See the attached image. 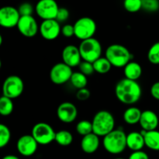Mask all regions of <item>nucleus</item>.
Wrapping results in <instances>:
<instances>
[{"label": "nucleus", "instance_id": "f257e3e1", "mask_svg": "<svg viewBox=\"0 0 159 159\" xmlns=\"http://www.w3.org/2000/svg\"><path fill=\"white\" fill-rule=\"evenodd\" d=\"M115 95L121 103L133 105L141 99L142 89L138 81L127 79L126 78L118 81L115 86Z\"/></svg>", "mask_w": 159, "mask_h": 159}, {"label": "nucleus", "instance_id": "f03ea898", "mask_svg": "<svg viewBox=\"0 0 159 159\" xmlns=\"http://www.w3.org/2000/svg\"><path fill=\"white\" fill-rule=\"evenodd\" d=\"M103 148L111 155H119L127 148V134L123 129H114L102 138Z\"/></svg>", "mask_w": 159, "mask_h": 159}, {"label": "nucleus", "instance_id": "7ed1b4c3", "mask_svg": "<svg viewBox=\"0 0 159 159\" xmlns=\"http://www.w3.org/2000/svg\"><path fill=\"white\" fill-rule=\"evenodd\" d=\"M105 57L115 68H124L133 58L130 51L125 46L119 43L110 45L106 50Z\"/></svg>", "mask_w": 159, "mask_h": 159}, {"label": "nucleus", "instance_id": "20e7f679", "mask_svg": "<svg viewBox=\"0 0 159 159\" xmlns=\"http://www.w3.org/2000/svg\"><path fill=\"white\" fill-rule=\"evenodd\" d=\"M93 133L97 136L104 137L115 129V119L113 115L107 110L98 111L93 116Z\"/></svg>", "mask_w": 159, "mask_h": 159}, {"label": "nucleus", "instance_id": "39448f33", "mask_svg": "<svg viewBox=\"0 0 159 159\" xmlns=\"http://www.w3.org/2000/svg\"><path fill=\"white\" fill-rule=\"evenodd\" d=\"M79 48L82 61H85L94 63L102 55L101 43L94 37L81 41Z\"/></svg>", "mask_w": 159, "mask_h": 159}, {"label": "nucleus", "instance_id": "423d86ee", "mask_svg": "<svg viewBox=\"0 0 159 159\" xmlns=\"http://www.w3.org/2000/svg\"><path fill=\"white\" fill-rule=\"evenodd\" d=\"M75 37L82 40L93 38L96 32V23L93 19L88 16L81 17L74 24Z\"/></svg>", "mask_w": 159, "mask_h": 159}, {"label": "nucleus", "instance_id": "0eeeda50", "mask_svg": "<svg viewBox=\"0 0 159 159\" xmlns=\"http://www.w3.org/2000/svg\"><path fill=\"white\" fill-rule=\"evenodd\" d=\"M31 134L40 145H48L55 141L56 132L48 123L40 122L36 124L33 127Z\"/></svg>", "mask_w": 159, "mask_h": 159}, {"label": "nucleus", "instance_id": "6e6552de", "mask_svg": "<svg viewBox=\"0 0 159 159\" xmlns=\"http://www.w3.org/2000/svg\"><path fill=\"white\" fill-rule=\"evenodd\" d=\"M24 90L23 81L18 75H9L5 79L2 85V96L11 99L20 97Z\"/></svg>", "mask_w": 159, "mask_h": 159}, {"label": "nucleus", "instance_id": "1a4fd4ad", "mask_svg": "<svg viewBox=\"0 0 159 159\" xmlns=\"http://www.w3.org/2000/svg\"><path fill=\"white\" fill-rule=\"evenodd\" d=\"M73 74L72 68L65 64L59 62L55 64L50 71V79L55 85H63L69 82Z\"/></svg>", "mask_w": 159, "mask_h": 159}, {"label": "nucleus", "instance_id": "9d476101", "mask_svg": "<svg viewBox=\"0 0 159 159\" xmlns=\"http://www.w3.org/2000/svg\"><path fill=\"white\" fill-rule=\"evenodd\" d=\"M59 8L55 0H39L35 6V12L43 20H55Z\"/></svg>", "mask_w": 159, "mask_h": 159}, {"label": "nucleus", "instance_id": "9b49d317", "mask_svg": "<svg viewBox=\"0 0 159 159\" xmlns=\"http://www.w3.org/2000/svg\"><path fill=\"white\" fill-rule=\"evenodd\" d=\"M20 17L18 9L13 6H6L0 9V25L6 29L17 26Z\"/></svg>", "mask_w": 159, "mask_h": 159}, {"label": "nucleus", "instance_id": "f8f14e48", "mask_svg": "<svg viewBox=\"0 0 159 159\" xmlns=\"http://www.w3.org/2000/svg\"><path fill=\"white\" fill-rule=\"evenodd\" d=\"M39 33L44 40H56L61 34V23L56 20H43L39 26Z\"/></svg>", "mask_w": 159, "mask_h": 159}, {"label": "nucleus", "instance_id": "ddd939ff", "mask_svg": "<svg viewBox=\"0 0 159 159\" xmlns=\"http://www.w3.org/2000/svg\"><path fill=\"white\" fill-rule=\"evenodd\" d=\"M38 148V143L32 134H25L20 137L16 142L17 152L24 157H30L36 153Z\"/></svg>", "mask_w": 159, "mask_h": 159}, {"label": "nucleus", "instance_id": "4468645a", "mask_svg": "<svg viewBox=\"0 0 159 159\" xmlns=\"http://www.w3.org/2000/svg\"><path fill=\"white\" fill-rule=\"evenodd\" d=\"M39 26L37 20L33 16H27L20 17L16 27L23 37L32 38L39 32Z\"/></svg>", "mask_w": 159, "mask_h": 159}, {"label": "nucleus", "instance_id": "2eb2a0df", "mask_svg": "<svg viewBox=\"0 0 159 159\" xmlns=\"http://www.w3.org/2000/svg\"><path fill=\"white\" fill-rule=\"evenodd\" d=\"M57 116L62 123L71 124L77 118L78 109L71 102H61L57 109Z\"/></svg>", "mask_w": 159, "mask_h": 159}, {"label": "nucleus", "instance_id": "dca6fc26", "mask_svg": "<svg viewBox=\"0 0 159 159\" xmlns=\"http://www.w3.org/2000/svg\"><path fill=\"white\" fill-rule=\"evenodd\" d=\"M61 57L63 61L62 62L66 64L71 68L79 67L81 62L82 61L79 47L72 44L67 45L64 48V49L62 50Z\"/></svg>", "mask_w": 159, "mask_h": 159}, {"label": "nucleus", "instance_id": "f3484780", "mask_svg": "<svg viewBox=\"0 0 159 159\" xmlns=\"http://www.w3.org/2000/svg\"><path fill=\"white\" fill-rule=\"evenodd\" d=\"M159 124L158 116L156 113L151 110L142 112L139 124L143 130L151 131L156 130Z\"/></svg>", "mask_w": 159, "mask_h": 159}, {"label": "nucleus", "instance_id": "a211bd4d", "mask_svg": "<svg viewBox=\"0 0 159 159\" xmlns=\"http://www.w3.org/2000/svg\"><path fill=\"white\" fill-rule=\"evenodd\" d=\"M100 141L99 137L95 134L94 133H91L88 135L82 137L81 141V148L85 154H93L99 149Z\"/></svg>", "mask_w": 159, "mask_h": 159}, {"label": "nucleus", "instance_id": "6ab92c4d", "mask_svg": "<svg viewBox=\"0 0 159 159\" xmlns=\"http://www.w3.org/2000/svg\"><path fill=\"white\" fill-rule=\"evenodd\" d=\"M127 147L132 152L141 151L145 147L144 138L141 132L133 131L127 134Z\"/></svg>", "mask_w": 159, "mask_h": 159}, {"label": "nucleus", "instance_id": "aec40b11", "mask_svg": "<svg viewBox=\"0 0 159 159\" xmlns=\"http://www.w3.org/2000/svg\"><path fill=\"white\" fill-rule=\"evenodd\" d=\"M142 72L143 70L141 65L137 61H134L129 62L124 68V73L125 78L127 79H130V80H138L142 75Z\"/></svg>", "mask_w": 159, "mask_h": 159}, {"label": "nucleus", "instance_id": "412c9836", "mask_svg": "<svg viewBox=\"0 0 159 159\" xmlns=\"http://www.w3.org/2000/svg\"><path fill=\"white\" fill-rule=\"evenodd\" d=\"M141 134L144 138L145 146L150 150L159 152V131L157 130L146 131L141 130Z\"/></svg>", "mask_w": 159, "mask_h": 159}, {"label": "nucleus", "instance_id": "4be33fe9", "mask_svg": "<svg viewBox=\"0 0 159 159\" xmlns=\"http://www.w3.org/2000/svg\"><path fill=\"white\" fill-rule=\"evenodd\" d=\"M142 111L137 107H130L124 111L123 119L128 125H135L139 124Z\"/></svg>", "mask_w": 159, "mask_h": 159}, {"label": "nucleus", "instance_id": "5701e85b", "mask_svg": "<svg viewBox=\"0 0 159 159\" xmlns=\"http://www.w3.org/2000/svg\"><path fill=\"white\" fill-rule=\"evenodd\" d=\"M56 143L62 147H67L73 142V135L70 131L66 130H61L56 132Z\"/></svg>", "mask_w": 159, "mask_h": 159}, {"label": "nucleus", "instance_id": "b1692460", "mask_svg": "<svg viewBox=\"0 0 159 159\" xmlns=\"http://www.w3.org/2000/svg\"><path fill=\"white\" fill-rule=\"evenodd\" d=\"M70 82L74 88L79 90L81 89L86 88L87 84H88V79L86 75L82 74L80 71H75L71 75Z\"/></svg>", "mask_w": 159, "mask_h": 159}, {"label": "nucleus", "instance_id": "393cba45", "mask_svg": "<svg viewBox=\"0 0 159 159\" xmlns=\"http://www.w3.org/2000/svg\"><path fill=\"white\" fill-rule=\"evenodd\" d=\"M93 67H94L95 72H97L101 75H104L107 74L111 70V68L113 66H112V65L107 57H101L100 58L96 60L93 63Z\"/></svg>", "mask_w": 159, "mask_h": 159}, {"label": "nucleus", "instance_id": "a878e982", "mask_svg": "<svg viewBox=\"0 0 159 159\" xmlns=\"http://www.w3.org/2000/svg\"><path fill=\"white\" fill-rule=\"evenodd\" d=\"M14 110V104L12 99L2 96L0 98V114L3 116H7L12 114Z\"/></svg>", "mask_w": 159, "mask_h": 159}, {"label": "nucleus", "instance_id": "bb28decb", "mask_svg": "<svg viewBox=\"0 0 159 159\" xmlns=\"http://www.w3.org/2000/svg\"><path fill=\"white\" fill-rule=\"evenodd\" d=\"M76 131L82 137L89 134L93 133V124L90 121L85 120L79 121L76 125Z\"/></svg>", "mask_w": 159, "mask_h": 159}, {"label": "nucleus", "instance_id": "cd10ccee", "mask_svg": "<svg viewBox=\"0 0 159 159\" xmlns=\"http://www.w3.org/2000/svg\"><path fill=\"white\" fill-rule=\"evenodd\" d=\"M124 8L130 13L138 12L142 9L141 0H124Z\"/></svg>", "mask_w": 159, "mask_h": 159}, {"label": "nucleus", "instance_id": "c85d7f7f", "mask_svg": "<svg viewBox=\"0 0 159 159\" xmlns=\"http://www.w3.org/2000/svg\"><path fill=\"white\" fill-rule=\"evenodd\" d=\"M11 139V131L5 124H0V148H3L8 145Z\"/></svg>", "mask_w": 159, "mask_h": 159}, {"label": "nucleus", "instance_id": "c756f323", "mask_svg": "<svg viewBox=\"0 0 159 159\" xmlns=\"http://www.w3.org/2000/svg\"><path fill=\"white\" fill-rule=\"evenodd\" d=\"M148 60L152 65H159V42L155 43L149 48Z\"/></svg>", "mask_w": 159, "mask_h": 159}, {"label": "nucleus", "instance_id": "7c9ffc66", "mask_svg": "<svg viewBox=\"0 0 159 159\" xmlns=\"http://www.w3.org/2000/svg\"><path fill=\"white\" fill-rule=\"evenodd\" d=\"M142 9L148 12H155L159 9V0H141Z\"/></svg>", "mask_w": 159, "mask_h": 159}, {"label": "nucleus", "instance_id": "2f4dec72", "mask_svg": "<svg viewBox=\"0 0 159 159\" xmlns=\"http://www.w3.org/2000/svg\"><path fill=\"white\" fill-rule=\"evenodd\" d=\"M17 9L21 16H32L33 13L35 12V7H34L31 3L27 2L21 3Z\"/></svg>", "mask_w": 159, "mask_h": 159}, {"label": "nucleus", "instance_id": "473e14b6", "mask_svg": "<svg viewBox=\"0 0 159 159\" xmlns=\"http://www.w3.org/2000/svg\"><path fill=\"white\" fill-rule=\"evenodd\" d=\"M79 69L80 72H82V74L86 75L87 77L92 75L95 72L93 63L85 61H82L81 62V64L79 66Z\"/></svg>", "mask_w": 159, "mask_h": 159}, {"label": "nucleus", "instance_id": "72a5a7b5", "mask_svg": "<svg viewBox=\"0 0 159 159\" xmlns=\"http://www.w3.org/2000/svg\"><path fill=\"white\" fill-rule=\"evenodd\" d=\"M69 11L68 9L65 7H60L58 9V12H57V16H56L55 20H57L58 23H65L69 18Z\"/></svg>", "mask_w": 159, "mask_h": 159}, {"label": "nucleus", "instance_id": "f704fd0d", "mask_svg": "<svg viewBox=\"0 0 159 159\" xmlns=\"http://www.w3.org/2000/svg\"><path fill=\"white\" fill-rule=\"evenodd\" d=\"M91 96V93L87 88H83L79 89L76 93V98L79 101H86Z\"/></svg>", "mask_w": 159, "mask_h": 159}, {"label": "nucleus", "instance_id": "c9c22d12", "mask_svg": "<svg viewBox=\"0 0 159 159\" xmlns=\"http://www.w3.org/2000/svg\"><path fill=\"white\" fill-rule=\"evenodd\" d=\"M61 34L66 38H71L75 36L74 25L65 24L61 27Z\"/></svg>", "mask_w": 159, "mask_h": 159}, {"label": "nucleus", "instance_id": "e433bc0d", "mask_svg": "<svg viewBox=\"0 0 159 159\" xmlns=\"http://www.w3.org/2000/svg\"><path fill=\"white\" fill-rule=\"evenodd\" d=\"M128 159H149V156L146 152L141 150L132 152Z\"/></svg>", "mask_w": 159, "mask_h": 159}, {"label": "nucleus", "instance_id": "4c0bfd02", "mask_svg": "<svg viewBox=\"0 0 159 159\" xmlns=\"http://www.w3.org/2000/svg\"><path fill=\"white\" fill-rule=\"evenodd\" d=\"M151 95L156 100L159 101V82H156L151 87Z\"/></svg>", "mask_w": 159, "mask_h": 159}, {"label": "nucleus", "instance_id": "58836bf2", "mask_svg": "<svg viewBox=\"0 0 159 159\" xmlns=\"http://www.w3.org/2000/svg\"><path fill=\"white\" fill-rule=\"evenodd\" d=\"M2 159H20V158H19L17 156H16V155H6V156L3 157Z\"/></svg>", "mask_w": 159, "mask_h": 159}, {"label": "nucleus", "instance_id": "ea45409f", "mask_svg": "<svg viewBox=\"0 0 159 159\" xmlns=\"http://www.w3.org/2000/svg\"><path fill=\"white\" fill-rule=\"evenodd\" d=\"M114 159H124V158H114Z\"/></svg>", "mask_w": 159, "mask_h": 159}]
</instances>
